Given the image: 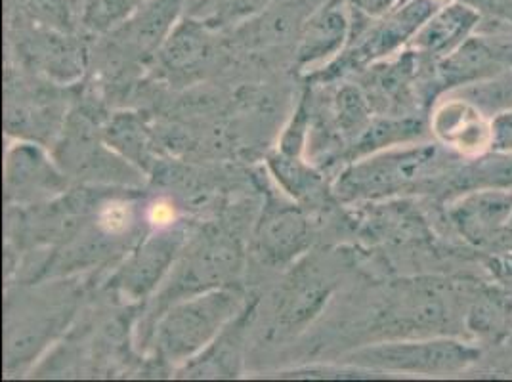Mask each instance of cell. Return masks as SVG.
<instances>
[{
    "mask_svg": "<svg viewBox=\"0 0 512 382\" xmlns=\"http://www.w3.org/2000/svg\"><path fill=\"white\" fill-rule=\"evenodd\" d=\"M480 25V12L467 0L444 2L409 43L417 56H430L436 62L453 54L469 41Z\"/></svg>",
    "mask_w": 512,
    "mask_h": 382,
    "instance_id": "30bf717a",
    "label": "cell"
},
{
    "mask_svg": "<svg viewBox=\"0 0 512 382\" xmlns=\"http://www.w3.org/2000/svg\"><path fill=\"white\" fill-rule=\"evenodd\" d=\"M272 0H197L188 16L214 31L237 27L258 16Z\"/></svg>",
    "mask_w": 512,
    "mask_h": 382,
    "instance_id": "ac0fdd59",
    "label": "cell"
},
{
    "mask_svg": "<svg viewBox=\"0 0 512 382\" xmlns=\"http://www.w3.org/2000/svg\"><path fill=\"white\" fill-rule=\"evenodd\" d=\"M427 136V123L417 115H384L371 123L356 138L352 157L360 159L371 153L421 142Z\"/></svg>",
    "mask_w": 512,
    "mask_h": 382,
    "instance_id": "e0dca14e",
    "label": "cell"
},
{
    "mask_svg": "<svg viewBox=\"0 0 512 382\" xmlns=\"http://www.w3.org/2000/svg\"><path fill=\"white\" fill-rule=\"evenodd\" d=\"M480 358V350L469 342L432 335L413 340H386L363 346L346 356V365L373 373L446 377L469 369Z\"/></svg>",
    "mask_w": 512,
    "mask_h": 382,
    "instance_id": "3957f363",
    "label": "cell"
},
{
    "mask_svg": "<svg viewBox=\"0 0 512 382\" xmlns=\"http://www.w3.org/2000/svg\"><path fill=\"white\" fill-rule=\"evenodd\" d=\"M243 304L234 285L174 302L155 323L157 356L169 365H188L243 312Z\"/></svg>",
    "mask_w": 512,
    "mask_h": 382,
    "instance_id": "7a4b0ae2",
    "label": "cell"
},
{
    "mask_svg": "<svg viewBox=\"0 0 512 382\" xmlns=\"http://www.w3.org/2000/svg\"><path fill=\"white\" fill-rule=\"evenodd\" d=\"M241 270L243 249L239 241L224 232H207L178 256L176 270L155 297L153 314L159 318L174 302L234 285Z\"/></svg>",
    "mask_w": 512,
    "mask_h": 382,
    "instance_id": "277c9868",
    "label": "cell"
},
{
    "mask_svg": "<svg viewBox=\"0 0 512 382\" xmlns=\"http://www.w3.org/2000/svg\"><path fill=\"white\" fill-rule=\"evenodd\" d=\"M148 2L150 0H90L86 6L85 23L98 31H111L127 22Z\"/></svg>",
    "mask_w": 512,
    "mask_h": 382,
    "instance_id": "7402d4cb",
    "label": "cell"
},
{
    "mask_svg": "<svg viewBox=\"0 0 512 382\" xmlns=\"http://www.w3.org/2000/svg\"><path fill=\"white\" fill-rule=\"evenodd\" d=\"M213 33L214 29L205 23L186 16L159 50L161 62L174 73H188L205 67L216 52Z\"/></svg>",
    "mask_w": 512,
    "mask_h": 382,
    "instance_id": "2e32d148",
    "label": "cell"
},
{
    "mask_svg": "<svg viewBox=\"0 0 512 382\" xmlns=\"http://www.w3.org/2000/svg\"><path fill=\"white\" fill-rule=\"evenodd\" d=\"M256 251L268 264H287L310 245V226L293 205H268L256 226Z\"/></svg>",
    "mask_w": 512,
    "mask_h": 382,
    "instance_id": "7c38bea8",
    "label": "cell"
},
{
    "mask_svg": "<svg viewBox=\"0 0 512 382\" xmlns=\"http://www.w3.org/2000/svg\"><path fill=\"white\" fill-rule=\"evenodd\" d=\"M467 157L442 144H406L362 157L342 172L337 195L344 201L381 199L451 184Z\"/></svg>",
    "mask_w": 512,
    "mask_h": 382,
    "instance_id": "6da1fadb",
    "label": "cell"
},
{
    "mask_svg": "<svg viewBox=\"0 0 512 382\" xmlns=\"http://www.w3.org/2000/svg\"><path fill=\"white\" fill-rule=\"evenodd\" d=\"M512 65V52L490 44L480 37H470L453 54L438 60V85L455 88L478 83L507 71Z\"/></svg>",
    "mask_w": 512,
    "mask_h": 382,
    "instance_id": "5bb4252c",
    "label": "cell"
},
{
    "mask_svg": "<svg viewBox=\"0 0 512 382\" xmlns=\"http://www.w3.org/2000/svg\"><path fill=\"white\" fill-rule=\"evenodd\" d=\"M490 151L512 155V109L501 111L491 119Z\"/></svg>",
    "mask_w": 512,
    "mask_h": 382,
    "instance_id": "d4e9b609",
    "label": "cell"
},
{
    "mask_svg": "<svg viewBox=\"0 0 512 382\" xmlns=\"http://www.w3.org/2000/svg\"><path fill=\"white\" fill-rule=\"evenodd\" d=\"M184 247L186 237L180 230H161L146 237L117 272L115 289L127 300L148 297L171 272Z\"/></svg>",
    "mask_w": 512,
    "mask_h": 382,
    "instance_id": "52a82bcc",
    "label": "cell"
},
{
    "mask_svg": "<svg viewBox=\"0 0 512 382\" xmlns=\"http://www.w3.org/2000/svg\"><path fill=\"white\" fill-rule=\"evenodd\" d=\"M451 226L474 247H490L512 228V188L463 191L449 203Z\"/></svg>",
    "mask_w": 512,
    "mask_h": 382,
    "instance_id": "8992f818",
    "label": "cell"
},
{
    "mask_svg": "<svg viewBox=\"0 0 512 382\" xmlns=\"http://www.w3.org/2000/svg\"><path fill=\"white\" fill-rule=\"evenodd\" d=\"M350 33V6L341 0L323 2L300 31L297 65L308 67L339 54L342 46L348 43Z\"/></svg>",
    "mask_w": 512,
    "mask_h": 382,
    "instance_id": "4fadbf2b",
    "label": "cell"
},
{
    "mask_svg": "<svg viewBox=\"0 0 512 382\" xmlns=\"http://www.w3.org/2000/svg\"><path fill=\"white\" fill-rule=\"evenodd\" d=\"M430 128L442 146L465 157L490 149L491 121L488 123L480 109L467 102L444 104L436 111Z\"/></svg>",
    "mask_w": 512,
    "mask_h": 382,
    "instance_id": "9a60e30c",
    "label": "cell"
},
{
    "mask_svg": "<svg viewBox=\"0 0 512 382\" xmlns=\"http://www.w3.org/2000/svg\"><path fill=\"white\" fill-rule=\"evenodd\" d=\"M4 186L8 201H37L65 190V178L35 144H16L6 155Z\"/></svg>",
    "mask_w": 512,
    "mask_h": 382,
    "instance_id": "9c48e42d",
    "label": "cell"
},
{
    "mask_svg": "<svg viewBox=\"0 0 512 382\" xmlns=\"http://www.w3.org/2000/svg\"><path fill=\"white\" fill-rule=\"evenodd\" d=\"M27 10L33 16V20L41 22V25L67 33L73 25V8L71 0H29Z\"/></svg>",
    "mask_w": 512,
    "mask_h": 382,
    "instance_id": "603a6c76",
    "label": "cell"
},
{
    "mask_svg": "<svg viewBox=\"0 0 512 382\" xmlns=\"http://www.w3.org/2000/svg\"><path fill=\"white\" fill-rule=\"evenodd\" d=\"M323 0H272L258 16L234 27L235 41L243 46H278L299 39L304 23Z\"/></svg>",
    "mask_w": 512,
    "mask_h": 382,
    "instance_id": "8fae6325",
    "label": "cell"
},
{
    "mask_svg": "<svg viewBox=\"0 0 512 382\" xmlns=\"http://www.w3.org/2000/svg\"><path fill=\"white\" fill-rule=\"evenodd\" d=\"M107 144L121 151L128 161L146 169L150 161V142L146 128L132 115H117L106 128Z\"/></svg>",
    "mask_w": 512,
    "mask_h": 382,
    "instance_id": "ffe728a7",
    "label": "cell"
},
{
    "mask_svg": "<svg viewBox=\"0 0 512 382\" xmlns=\"http://www.w3.org/2000/svg\"><path fill=\"white\" fill-rule=\"evenodd\" d=\"M448 0H402L377 23L369 25L360 37V43L348 48L341 60L329 69L344 73L346 69H362L377 64L400 48L409 46L428 18Z\"/></svg>",
    "mask_w": 512,
    "mask_h": 382,
    "instance_id": "5b68a950",
    "label": "cell"
},
{
    "mask_svg": "<svg viewBox=\"0 0 512 382\" xmlns=\"http://www.w3.org/2000/svg\"><path fill=\"white\" fill-rule=\"evenodd\" d=\"M337 121L344 136L358 138L371 123V104L360 88L344 86L337 96Z\"/></svg>",
    "mask_w": 512,
    "mask_h": 382,
    "instance_id": "44dd1931",
    "label": "cell"
},
{
    "mask_svg": "<svg viewBox=\"0 0 512 382\" xmlns=\"http://www.w3.org/2000/svg\"><path fill=\"white\" fill-rule=\"evenodd\" d=\"M184 4L186 0H150L127 22L109 31L113 43L138 60H148L153 54H159L180 22Z\"/></svg>",
    "mask_w": 512,
    "mask_h": 382,
    "instance_id": "ba28073f",
    "label": "cell"
},
{
    "mask_svg": "<svg viewBox=\"0 0 512 382\" xmlns=\"http://www.w3.org/2000/svg\"><path fill=\"white\" fill-rule=\"evenodd\" d=\"M268 165L276 174L279 186L293 199H312L320 190V174L306 167L299 157L278 151L268 157Z\"/></svg>",
    "mask_w": 512,
    "mask_h": 382,
    "instance_id": "d6986e66",
    "label": "cell"
},
{
    "mask_svg": "<svg viewBox=\"0 0 512 382\" xmlns=\"http://www.w3.org/2000/svg\"><path fill=\"white\" fill-rule=\"evenodd\" d=\"M350 10L367 20H379L386 16L392 8H396L402 0H344Z\"/></svg>",
    "mask_w": 512,
    "mask_h": 382,
    "instance_id": "484cf974",
    "label": "cell"
},
{
    "mask_svg": "<svg viewBox=\"0 0 512 382\" xmlns=\"http://www.w3.org/2000/svg\"><path fill=\"white\" fill-rule=\"evenodd\" d=\"M306 102H308V96H304L300 100L297 113H295L291 125L285 130L283 138H281L279 151H283L287 155H293V157H299L302 146H304L306 130H308V107H306Z\"/></svg>",
    "mask_w": 512,
    "mask_h": 382,
    "instance_id": "cb8c5ba5",
    "label": "cell"
}]
</instances>
